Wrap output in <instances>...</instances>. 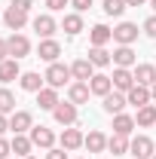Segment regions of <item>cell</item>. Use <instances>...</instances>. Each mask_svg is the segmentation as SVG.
Returning <instances> with one entry per match:
<instances>
[{
    "instance_id": "obj_15",
    "label": "cell",
    "mask_w": 156,
    "mask_h": 159,
    "mask_svg": "<svg viewBox=\"0 0 156 159\" xmlns=\"http://www.w3.org/2000/svg\"><path fill=\"white\" fill-rule=\"evenodd\" d=\"M31 25H34V31H37L43 40H49L52 34H55V28H58V25H55V19H52V16H46V12H43V16H37Z\"/></svg>"
},
{
    "instance_id": "obj_42",
    "label": "cell",
    "mask_w": 156,
    "mask_h": 159,
    "mask_svg": "<svg viewBox=\"0 0 156 159\" xmlns=\"http://www.w3.org/2000/svg\"><path fill=\"white\" fill-rule=\"evenodd\" d=\"M150 98L156 101V83H153V86H150Z\"/></svg>"
},
{
    "instance_id": "obj_13",
    "label": "cell",
    "mask_w": 156,
    "mask_h": 159,
    "mask_svg": "<svg viewBox=\"0 0 156 159\" xmlns=\"http://www.w3.org/2000/svg\"><path fill=\"white\" fill-rule=\"evenodd\" d=\"M110 80H113V89H117V92H129V89L135 86V74H132L129 67H117Z\"/></svg>"
},
{
    "instance_id": "obj_12",
    "label": "cell",
    "mask_w": 156,
    "mask_h": 159,
    "mask_svg": "<svg viewBox=\"0 0 156 159\" xmlns=\"http://www.w3.org/2000/svg\"><path fill=\"white\" fill-rule=\"evenodd\" d=\"M126 104H129V101H126V92H117V89H113V92H107V95H104V110H107L110 116L122 113V107H126Z\"/></svg>"
},
{
    "instance_id": "obj_41",
    "label": "cell",
    "mask_w": 156,
    "mask_h": 159,
    "mask_svg": "<svg viewBox=\"0 0 156 159\" xmlns=\"http://www.w3.org/2000/svg\"><path fill=\"white\" fill-rule=\"evenodd\" d=\"M147 0H126V6H144Z\"/></svg>"
},
{
    "instance_id": "obj_32",
    "label": "cell",
    "mask_w": 156,
    "mask_h": 159,
    "mask_svg": "<svg viewBox=\"0 0 156 159\" xmlns=\"http://www.w3.org/2000/svg\"><path fill=\"white\" fill-rule=\"evenodd\" d=\"M104 12L107 16H122L126 12V0H104Z\"/></svg>"
},
{
    "instance_id": "obj_3",
    "label": "cell",
    "mask_w": 156,
    "mask_h": 159,
    "mask_svg": "<svg viewBox=\"0 0 156 159\" xmlns=\"http://www.w3.org/2000/svg\"><path fill=\"white\" fill-rule=\"evenodd\" d=\"M6 46H9V58H25V55H31V40L25 37V34H12V37L6 40Z\"/></svg>"
},
{
    "instance_id": "obj_31",
    "label": "cell",
    "mask_w": 156,
    "mask_h": 159,
    "mask_svg": "<svg viewBox=\"0 0 156 159\" xmlns=\"http://www.w3.org/2000/svg\"><path fill=\"white\" fill-rule=\"evenodd\" d=\"M16 110V95L9 89H0V113H12Z\"/></svg>"
},
{
    "instance_id": "obj_24",
    "label": "cell",
    "mask_w": 156,
    "mask_h": 159,
    "mask_svg": "<svg viewBox=\"0 0 156 159\" xmlns=\"http://www.w3.org/2000/svg\"><path fill=\"white\" fill-rule=\"evenodd\" d=\"M89 40H92V46H107V43L113 40V31H110L107 25H95V28L89 31Z\"/></svg>"
},
{
    "instance_id": "obj_29",
    "label": "cell",
    "mask_w": 156,
    "mask_h": 159,
    "mask_svg": "<svg viewBox=\"0 0 156 159\" xmlns=\"http://www.w3.org/2000/svg\"><path fill=\"white\" fill-rule=\"evenodd\" d=\"M135 122L141 125V129H150V125H156V107H153V104H147V107H138Z\"/></svg>"
},
{
    "instance_id": "obj_7",
    "label": "cell",
    "mask_w": 156,
    "mask_h": 159,
    "mask_svg": "<svg viewBox=\"0 0 156 159\" xmlns=\"http://www.w3.org/2000/svg\"><path fill=\"white\" fill-rule=\"evenodd\" d=\"M61 147L64 150H80L83 147V141H86V135L80 132V129H74V125H64V132H61Z\"/></svg>"
},
{
    "instance_id": "obj_35",
    "label": "cell",
    "mask_w": 156,
    "mask_h": 159,
    "mask_svg": "<svg viewBox=\"0 0 156 159\" xmlns=\"http://www.w3.org/2000/svg\"><path fill=\"white\" fill-rule=\"evenodd\" d=\"M46 6H49L52 12H61L64 6H71V0H46Z\"/></svg>"
},
{
    "instance_id": "obj_8",
    "label": "cell",
    "mask_w": 156,
    "mask_h": 159,
    "mask_svg": "<svg viewBox=\"0 0 156 159\" xmlns=\"http://www.w3.org/2000/svg\"><path fill=\"white\" fill-rule=\"evenodd\" d=\"M89 95H92L89 83H80V80H74V83L67 86V101H71V104H86V101H89Z\"/></svg>"
},
{
    "instance_id": "obj_21",
    "label": "cell",
    "mask_w": 156,
    "mask_h": 159,
    "mask_svg": "<svg viewBox=\"0 0 156 159\" xmlns=\"http://www.w3.org/2000/svg\"><path fill=\"white\" fill-rule=\"evenodd\" d=\"M135 116H126V113H117V116H113V135H126V138H129V135H132V132H135Z\"/></svg>"
},
{
    "instance_id": "obj_43",
    "label": "cell",
    "mask_w": 156,
    "mask_h": 159,
    "mask_svg": "<svg viewBox=\"0 0 156 159\" xmlns=\"http://www.w3.org/2000/svg\"><path fill=\"white\" fill-rule=\"evenodd\" d=\"M150 6H153V9H156V0H150Z\"/></svg>"
},
{
    "instance_id": "obj_5",
    "label": "cell",
    "mask_w": 156,
    "mask_h": 159,
    "mask_svg": "<svg viewBox=\"0 0 156 159\" xmlns=\"http://www.w3.org/2000/svg\"><path fill=\"white\" fill-rule=\"evenodd\" d=\"M9 129H12V135H25V132H31V129H34V116H31V110H16V113L9 116Z\"/></svg>"
},
{
    "instance_id": "obj_38",
    "label": "cell",
    "mask_w": 156,
    "mask_h": 159,
    "mask_svg": "<svg viewBox=\"0 0 156 159\" xmlns=\"http://www.w3.org/2000/svg\"><path fill=\"white\" fill-rule=\"evenodd\" d=\"M71 6H74L77 12H86V9L92 6V0H71Z\"/></svg>"
},
{
    "instance_id": "obj_20",
    "label": "cell",
    "mask_w": 156,
    "mask_h": 159,
    "mask_svg": "<svg viewBox=\"0 0 156 159\" xmlns=\"http://www.w3.org/2000/svg\"><path fill=\"white\" fill-rule=\"evenodd\" d=\"M132 74H135V83H141V86L150 89V86L156 83V64H138Z\"/></svg>"
},
{
    "instance_id": "obj_18",
    "label": "cell",
    "mask_w": 156,
    "mask_h": 159,
    "mask_svg": "<svg viewBox=\"0 0 156 159\" xmlns=\"http://www.w3.org/2000/svg\"><path fill=\"white\" fill-rule=\"evenodd\" d=\"M89 89H92V95H107V92H113V80L107 77V74H95V77L89 80Z\"/></svg>"
},
{
    "instance_id": "obj_9",
    "label": "cell",
    "mask_w": 156,
    "mask_h": 159,
    "mask_svg": "<svg viewBox=\"0 0 156 159\" xmlns=\"http://www.w3.org/2000/svg\"><path fill=\"white\" fill-rule=\"evenodd\" d=\"M31 141H34V147L52 150V144H55V135H52V129H46V125H34V129H31Z\"/></svg>"
},
{
    "instance_id": "obj_16",
    "label": "cell",
    "mask_w": 156,
    "mask_h": 159,
    "mask_svg": "<svg viewBox=\"0 0 156 159\" xmlns=\"http://www.w3.org/2000/svg\"><path fill=\"white\" fill-rule=\"evenodd\" d=\"M37 104H40V110H55V104H58V89L43 86L37 92Z\"/></svg>"
},
{
    "instance_id": "obj_23",
    "label": "cell",
    "mask_w": 156,
    "mask_h": 159,
    "mask_svg": "<svg viewBox=\"0 0 156 159\" xmlns=\"http://www.w3.org/2000/svg\"><path fill=\"white\" fill-rule=\"evenodd\" d=\"M83 147H86L89 153H104V150H107V138H104L101 132H89L86 141H83Z\"/></svg>"
},
{
    "instance_id": "obj_28",
    "label": "cell",
    "mask_w": 156,
    "mask_h": 159,
    "mask_svg": "<svg viewBox=\"0 0 156 159\" xmlns=\"http://www.w3.org/2000/svg\"><path fill=\"white\" fill-rule=\"evenodd\" d=\"M31 150H34V141L28 138V135H16V138H12V153H16V156H31Z\"/></svg>"
},
{
    "instance_id": "obj_36",
    "label": "cell",
    "mask_w": 156,
    "mask_h": 159,
    "mask_svg": "<svg viewBox=\"0 0 156 159\" xmlns=\"http://www.w3.org/2000/svg\"><path fill=\"white\" fill-rule=\"evenodd\" d=\"M12 6L21 9V12H31V9H34V0H12Z\"/></svg>"
},
{
    "instance_id": "obj_10",
    "label": "cell",
    "mask_w": 156,
    "mask_h": 159,
    "mask_svg": "<svg viewBox=\"0 0 156 159\" xmlns=\"http://www.w3.org/2000/svg\"><path fill=\"white\" fill-rule=\"evenodd\" d=\"M71 74H74V80H80V83H89V80L95 77V64L89 58H77L71 64Z\"/></svg>"
},
{
    "instance_id": "obj_19",
    "label": "cell",
    "mask_w": 156,
    "mask_h": 159,
    "mask_svg": "<svg viewBox=\"0 0 156 159\" xmlns=\"http://www.w3.org/2000/svg\"><path fill=\"white\" fill-rule=\"evenodd\" d=\"M19 83H21L25 92H34V95H37L40 89H43V83H46V77H40L37 70H28V74H21V77H19Z\"/></svg>"
},
{
    "instance_id": "obj_26",
    "label": "cell",
    "mask_w": 156,
    "mask_h": 159,
    "mask_svg": "<svg viewBox=\"0 0 156 159\" xmlns=\"http://www.w3.org/2000/svg\"><path fill=\"white\" fill-rule=\"evenodd\" d=\"M61 28H64V34H67V37H77L80 31H83V16H80V12H71V16H64Z\"/></svg>"
},
{
    "instance_id": "obj_33",
    "label": "cell",
    "mask_w": 156,
    "mask_h": 159,
    "mask_svg": "<svg viewBox=\"0 0 156 159\" xmlns=\"http://www.w3.org/2000/svg\"><path fill=\"white\" fill-rule=\"evenodd\" d=\"M46 159H67V150L64 147H52V150H46Z\"/></svg>"
},
{
    "instance_id": "obj_1",
    "label": "cell",
    "mask_w": 156,
    "mask_h": 159,
    "mask_svg": "<svg viewBox=\"0 0 156 159\" xmlns=\"http://www.w3.org/2000/svg\"><path fill=\"white\" fill-rule=\"evenodd\" d=\"M43 77H46V83H49L52 89H61V86H64L67 80L74 77V74H71V67H67V64H61V61H52V64H49V70H46Z\"/></svg>"
},
{
    "instance_id": "obj_37",
    "label": "cell",
    "mask_w": 156,
    "mask_h": 159,
    "mask_svg": "<svg viewBox=\"0 0 156 159\" xmlns=\"http://www.w3.org/2000/svg\"><path fill=\"white\" fill-rule=\"evenodd\" d=\"M12 153V141H6V138H0V159H6Z\"/></svg>"
},
{
    "instance_id": "obj_4",
    "label": "cell",
    "mask_w": 156,
    "mask_h": 159,
    "mask_svg": "<svg viewBox=\"0 0 156 159\" xmlns=\"http://www.w3.org/2000/svg\"><path fill=\"white\" fill-rule=\"evenodd\" d=\"M52 116H55L58 125H74V122H77V104H71V101H58L55 110H52Z\"/></svg>"
},
{
    "instance_id": "obj_25",
    "label": "cell",
    "mask_w": 156,
    "mask_h": 159,
    "mask_svg": "<svg viewBox=\"0 0 156 159\" xmlns=\"http://www.w3.org/2000/svg\"><path fill=\"white\" fill-rule=\"evenodd\" d=\"M113 64H117V67H132V64H135V49H132V46L113 49Z\"/></svg>"
},
{
    "instance_id": "obj_6",
    "label": "cell",
    "mask_w": 156,
    "mask_h": 159,
    "mask_svg": "<svg viewBox=\"0 0 156 159\" xmlns=\"http://www.w3.org/2000/svg\"><path fill=\"white\" fill-rule=\"evenodd\" d=\"M113 40H117L119 46H132L138 40V25H132V21H119L117 28H113Z\"/></svg>"
},
{
    "instance_id": "obj_22",
    "label": "cell",
    "mask_w": 156,
    "mask_h": 159,
    "mask_svg": "<svg viewBox=\"0 0 156 159\" xmlns=\"http://www.w3.org/2000/svg\"><path fill=\"white\" fill-rule=\"evenodd\" d=\"M21 70H19V61L16 58H6L0 61V83H12V80H19Z\"/></svg>"
},
{
    "instance_id": "obj_17",
    "label": "cell",
    "mask_w": 156,
    "mask_h": 159,
    "mask_svg": "<svg viewBox=\"0 0 156 159\" xmlns=\"http://www.w3.org/2000/svg\"><path fill=\"white\" fill-rule=\"evenodd\" d=\"M37 55L43 61H49V64H52V61H58V55H61V46H58V40H43V43H40V49H37Z\"/></svg>"
},
{
    "instance_id": "obj_11",
    "label": "cell",
    "mask_w": 156,
    "mask_h": 159,
    "mask_svg": "<svg viewBox=\"0 0 156 159\" xmlns=\"http://www.w3.org/2000/svg\"><path fill=\"white\" fill-rule=\"evenodd\" d=\"M126 101H129V104H135V107H147V104H150L153 98H150V89H147V86L135 83V86L126 92Z\"/></svg>"
},
{
    "instance_id": "obj_40",
    "label": "cell",
    "mask_w": 156,
    "mask_h": 159,
    "mask_svg": "<svg viewBox=\"0 0 156 159\" xmlns=\"http://www.w3.org/2000/svg\"><path fill=\"white\" fill-rule=\"evenodd\" d=\"M6 129H9V119L0 113V138H3V132H6Z\"/></svg>"
},
{
    "instance_id": "obj_30",
    "label": "cell",
    "mask_w": 156,
    "mask_h": 159,
    "mask_svg": "<svg viewBox=\"0 0 156 159\" xmlns=\"http://www.w3.org/2000/svg\"><path fill=\"white\" fill-rule=\"evenodd\" d=\"M89 61H92L95 67H107V64L113 61V55H110L104 46H92V52H89Z\"/></svg>"
},
{
    "instance_id": "obj_44",
    "label": "cell",
    "mask_w": 156,
    "mask_h": 159,
    "mask_svg": "<svg viewBox=\"0 0 156 159\" xmlns=\"http://www.w3.org/2000/svg\"><path fill=\"white\" fill-rule=\"evenodd\" d=\"M25 159H34V156H25Z\"/></svg>"
},
{
    "instance_id": "obj_14",
    "label": "cell",
    "mask_w": 156,
    "mask_h": 159,
    "mask_svg": "<svg viewBox=\"0 0 156 159\" xmlns=\"http://www.w3.org/2000/svg\"><path fill=\"white\" fill-rule=\"evenodd\" d=\"M3 21H6L9 31H21V28L28 25V12H21V9H16V6H9V9L3 12Z\"/></svg>"
},
{
    "instance_id": "obj_2",
    "label": "cell",
    "mask_w": 156,
    "mask_h": 159,
    "mask_svg": "<svg viewBox=\"0 0 156 159\" xmlns=\"http://www.w3.org/2000/svg\"><path fill=\"white\" fill-rule=\"evenodd\" d=\"M129 150H132V156H135V159H153V153H156L153 138H147V135H138V138H132Z\"/></svg>"
},
{
    "instance_id": "obj_45",
    "label": "cell",
    "mask_w": 156,
    "mask_h": 159,
    "mask_svg": "<svg viewBox=\"0 0 156 159\" xmlns=\"http://www.w3.org/2000/svg\"><path fill=\"white\" fill-rule=\"evenodd\" d=\"M153 159H156V153H153Z\"/></svg>"
},
{
    "instance_id": "obj_27",
    "label": "cell",
    "mask_w": 156,
    "mask_h": 159,
    "mask_svg": "<svg viewBox=\"0 0 156 159\" xmlns=\"http://www.w3.org/2000/svg\"><path fill=\"white\" fill-rule=\"evenodd\" d=\"M129 144H132V141L126 138V135H110V138H107V150H110L113 156H122V153H129Z\"/></svg>"
},
{
    "instance_id": "obj_39",
    "label": "cell",
    "mask_w": 156,
    "mask_h": 159,
    "mask_svg": "<svg viewBox=\"0 0 156 159\" xmlns=\"http://www.w3.org/2000/svg\"><path fill=\"white\" fill-rule=\"evenodd\" d=\"M9 58V46H6V40H0V61Z\"/></svg>"
},
{
    "instance_id": "obj_34",
    "label": "cell",
    "mask_w": 156,
    "mask_h": 159,
    "mask_svg": "<svg viewBox=\"0 0 156 159\" xmlns=\"http://www.w3.org/2000/svg\"><path fill=\"white\" fill-rule=\"evenodd\" d=\"M144 34H147V37H153V40H156V16H150V19L144 21Z\"/></svg>"
}]
</instances>
